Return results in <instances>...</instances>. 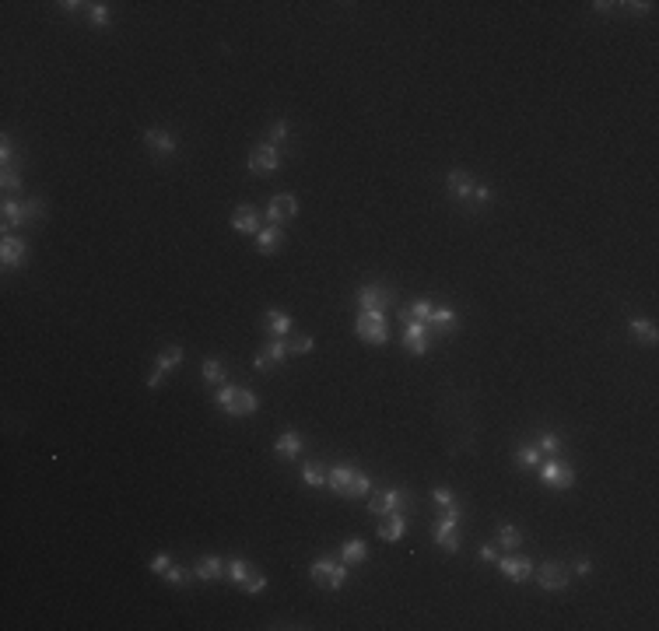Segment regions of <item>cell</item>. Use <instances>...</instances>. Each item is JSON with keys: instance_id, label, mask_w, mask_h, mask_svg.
<instances>
[{"instance_id": "1", "label": "cell", "mask_w": 659, "mask_h": 631, "mask_svg": "<svg viewBox=\"0 0 659 631\" xmlns=\"http://www.w3.org/2000/svg\"><path fill=\"white\" fill-rule=\"evenodd\" d=\"M326 488L344 498H362L372 491V480H369V473H362L355 466H333V470H326Z\"/></svg>"}, {"instance_id": "2", "label": "cell", "mask_w": 659, "mask_h": 631, "mask_svg": "<svg viewBox=\"0 0 659 631\" xmlns=\"http://www.w3.org/2000/svg\"><path fill=\"white\" fill-rule=\"evenodd\" d=\"M214 403H218L225 414H232V418H246V414H256V411H260L256 393L246 389V386H221L218 396H214Z\"/></svg>"}, {"instance_id": "3", "label": "cell", "mask_w": 659, "mask_h": 631, "mask_svg": "<svg viewBox=\"0 0 659 631\" xmlns=\"http://www.w3.org/2000/svg\"><path fill=\"white\" fill-rule=\"evenodd\" d=\"M348 568H351V565H344V561H337V558L323 554V558H316V561H312L309 575H312V582H316V586H323V589H340V586L348 582Z\"/></svg>"}, {"instance_id": "4", "label": "cell", "mask_w": 659, "mask_h": 631, "mask_svg": "<svg viewBox=\"0 0 659 631\" xmlns=\"http://www.w3.org/2000/svg\"><path fill=\"white\" fill-rule=\"evenodd\" d=\"M355 334H358L365 344H386V341H389L386 312H362V316L355 319Z\"/></svg>"}, {"instance_id": "5", "label": "cell", "mask_w": 659, "mask_h": 631, "mask_svg": "<svg viewBox=\"0 0 659 631\" xmlns=\"http://www.w3.org/2000/svg\"><path fill=\"white\" fill-rule=\"evenodd\" d=\"M540 484H547V488H554V491H568V488L575 484V466L565 463V459H558V456H551V459L540 466Z\"/></svg>"}, {"instance_id": "6", "label": "cell", "mask_w": 659, "mask_h": 631, "mask_svg": "<svg viewBox=\"0 0 659 631\" xmlns=\"http://www.w3.org/2000/svg\"><path fill=\"white\" fill-rule=\"evenodd\" d=\"M396 302V291L386 284H362L358 288V309L362 312H386V305Z\"/></svg>"}, {"instance_id": "7", "label": "cell", "mask_w": 659, "mask_h": 631, "mask_svg": "<svg viewBox=\"0 0 659 631\" xmlns=\"http://www.w3.org/2000/svg\"><path fill=\"white\" fill-rule=\"evenodd\" d=\"M456 526H460V509H446V516H442V519L435 523V530H432L435 543H439L442 550H449V554L460 550V533H456Z\"/></svg>"}, {"instance_id": "8", "label": "cell", "mask_w": 659, "mask_h": 631, "mask_svg": "<svg viewBox=\"0 0 659 631\" xmlns=\"http://www.w3.org/2000/svg\"><path fill=\"white\" fill-rule=\"evenodd\" d=\"M281 169V148H274L271 141L256 144L253 155H249V172L253 176H267V172H278Z\"/></svg>"}, {"instance_id": "9", "label": "cell", "mask_w": 659, "mask_h": 631, "mask_svg": "<svg viewBox=\"0 0 659 631\" xmlns=\"http://www.w3.org/2000/svg\"><path fill=\"white\" fill-rule=\"evenodd\" d=\"M407 498H410V495H407L403 488H386V491H376V495L369 498V512L382 519V516H389V512H400V509L407 505Z\"/></svg>"}, {"instance_id": "10", "label": "cell", "mask_w": 659, "mask_h": 631, "mask_svg": "<svg viewBox=\"0 0 659 631\" xmlns=\"http://www.w3.org/2000/svg\"><path fill=\"white\" fill-rule=\"evenodd\" d=\"M186 358V351H183V344H169L158 358H155V372L148 375V389H158L162 382H165V375L179 365V361Z\"/></svg>"}, {"instance_id": "11", "label": "cell", "mask_w": 659, "mask_h": 631, "mask_svg": "<svg viewBox=\"0 0 659 631\" xmlns=\"http://www.w3.org/2000/svg\"><path fill=\"white\" fill-rule=\"evenodd\" d=\"M428 323H407V330H403V351L407 355H414V358H421V355H428Z\"/></svg>"}, {"instance_id": "12", "label": "cell", "mask_w": 659, "mask_h": 631, "mask_svg": "<svg viewBox=\"0 0 659 631\" xmlns=\"http://www.w3.org/2000/svg\"><path fill=\"white\" fill-rule=\"evenodd\" d=\"M533 561L530 558H519V554H509V558H498V572L505 575V579H512V582H526L530 575H533Z\"/></svg>"}, {"instance_id": "13", "label": "cell", "mask_w": 659, "mask_h": 631, "mask_svg": "<svg viewBox=\"0 0 659 631\" xmlns=\"http://www.w3.org/2000/svg\"><path fill=\"white\" fill-rule=\"evenodd\" d=\"M537 572V582H540V589H565L568 586V572L565 565H558V561H544L540 568H533Z\"/></svg>"}, {"instance_id": "14", "label": "cell", "mask_w": 659, "mask_h": 631, "mask_svg": "<svg viewBox=\"0 0 659 631\" xmlns=\"http://www.w3.org/2000/svg\"><path fill=\"white\" fill-rule=\"evenodd\" d=\"M284 358H287V344H284L281 337H274V341L253 358V365H256L260 372H271V368H281Z\"/></svg>"}, {"instance_id": "15", "label": "cell", "mask_w": 659, "mask_h": 631, "mask_svg": "<svg viewBox=\"0 0 659 631\" xmlns=\"http://www.w3.org/2000/svg\"><path fill=\"white\" fill-rule=\"evenodd\" d=\"M144 144H148L155 155H162V158L176 155V137H172L169 130H162V126H148V130H144Z\"/></svg>"}, {"instance_id": "16", "label": "cell", "mask_w": 659, "mask_h": 631, "mask_svg": "<svg viewBox=\"0 0 659 631\" xmlns=\"http://www.w3.org/2000/svg\"><path fill=\"white\" fill-rule=\"evenodd\" d=\"M25 256H28L25 239L4 235V242H0V260H4V267H25Z\"/></svg>"}, {"instance_id": "17", "label": "cell", "mask_w": 659, "mask_h": 631, "mask_svg": "<svg viewBox=\"0 0 659 631\" xmlns=\"http://www.w3.org/2000/svg\"><path fill=\"white\" fill-rule=\"evenodd\" d=\"M267 214H271V225L291 221V218L298 214V200H295L291 193H278V196H271V207H267Z\"/></svg>"}, {"instance_id": "18", "label": "cell", "mask_w": 659, "mask_h": 631, "mask_svg": "<svg viewBox=\"0 0 659 631\" xmlns=\"http://www.w3.org/2000/svg\"><path fill=\"white\" fill-rule=\"evenodd\" d=\"M232 228L242 232V235H253V239H256V232H260V214H256L249 204H239L235 214H232Z\"/></svg>"}, {"instance_id": "19", "label": "cell", "mask_w": 659, "mask_h": 631, "mask_svg": "<svg viewBox=\"0 0 659 631\" xmlns=\"http://www.w3.org/2000/svg\"><path fill=\"white\" fill-rule=\"evenodd\" d=\"M403 533H407V519H403V512H389V516L379 519V537H382L386 543L403 541Z\"/></svg>"}, {"instance_id": "20", "label": "cell", "mask_w": 659, "mask_h": 631, "mask_svg": "<svg viewBox=\"0 0 659 631\" xmlns=\"http://www.w3.org/2000/svg\"><path fill=\"white\" fill-rule=\"evenodd\" d=\"M446 182H449V193L456 196V200H470L473 196V176L467 172V169H453L449 176H446Z\"/></svg>"}, {"instance_id": "21", "label": "cell", "mask_w": 659, "mask_h": 631, "mask_svg": "<svg viewBox=\"0 0 659 631\" xmlns=\"http://www.w3.org/2000/svg\"><path fill=\"white\" fill-rule=\"evenodd\" d=\"M193 575H196V579H203V582H214V579H221V575H225V561H221L218 554H203V558L193 565Z\"/></svg>"}, {"instance_id": "22", "label": "cell", "mask_w": 659, "mask_h": 631, "mask_svg": "<svg viewBox=\"0 0 659 631\" xmlns=\"http://www.w3.org/2000/svg\"><path fill=\"white\" fill-rule=\"evenodd\" d=\"M274 456H281V459H295V456H302V435L298 432H281L278 435V442H274Z\"/></svg>"}, {"instance_id": "23", "label": "cell", "mask_w": 659, "mask_h": 631, "mask_svg": "<svg viewBox=\"0 0 659 631\" xmlns=\"http://www.w3.org/2000/svg\"><path fill=\"white\" fill-rule=\"evenodd\" d=\"M281 242H284V232L278 228V225H271V228H260V232H256V249H260V253H267V256H271V253H278V249H281Z\"/></svg>"}, {"instance_id": "24", "label": "cell", "mask_w": 659, "mask_h": 631, "mask_svg": "<svg viewBox=\"0 0 659 631\" xmlns=\"http://www.w3.org/2000/svg\"><path fill=\"white\" fill-rule=\"evenodd\" d=\"M432 309H435V305H432L428 298H417V302H410V305L400 309V319H403V323H428Z\"/></svg>"}, {"instance_id": "25", "label": "cell", "mask_w": 659, "mask_h": 631, "mask_svg": "<svg viewBox=\"0 0 659 631\" xmlns=\"http://www.w3.org/2000/svg\"><path fill=\"white\" fill-rule=\"evenodd\" d=\"M21 225H28V221H25L21 200H4V232H14V228H21Z\"/></svg>"}, {"instance_id": "26", "label": "cell", "mask_w": 659, "mask_h": 631, "mask_svg": "<svg viewBox=\"0 0 659 631\" xmlns=\"http://www.w3.org/2000/svg\"><path fill=\"white\" fill-rule=\"evenodd\" d=\"M225 575H228L232 582L246 586V579L253 575V565H249L246 558H228V561H225Z\"/></svg>"}, {"instance_id": "27", "label": "cell", "mask_w": 659, "mask_h": 631, "mask_svg": "<svg viewBox=\"0 0 659 631\" xmlns=\"http://www.w3.org/2000/svg\"><path fill=\"white\" fill-rule=\"evenodd\" d=\"M365 558H369L365 541H344L340 543V561H344V565H362Z\"/></svg>"}, {"instance_id": "28", "label": "cell", "mask_w": 659, "mask_h": 631, "mask_svg": "<svg viewBox=\"0 0 659 631\" xmlns=\"http://www.w3.org/2000/svg\"><path fill=\"white\" fill-rule=\"evenodd\" d=\"M263 326H267V334L284 337V334L291 330V316H287L284 309H271V312H267V319H263Z\"/></svg>"}, {"instance_id": "29", "label": "cell", "mask_w": 659, "mask_h": 631, "mask_svg": "<svg viewBox=\"0 0 659 631\" xmlns=\"http://www.w3.org/2000/svg\"><path fill=\"white\" fill-rule=\"evenodd\" d=\"M628 326H631V334H635L639 341H646V344H656V341H659V330H656V323H653V319H642V316H635V319H631Z\"/></svg>"}, {"instance_id": "30", "label": "cell", "mask_w": 659, "mask_h": 631, "mask_svg": "<svg viewBox=\"0 0 659 631\" xmlns=\"http://www.w3.org/2000/svg\"><path fill=\"white\" fill-rule=\"evenodd\" d=\"M428 323H435L439 330H456V323H460V316L449 309V305H439V309H432V316H428Z\"/></svg>"}, {"instance_id": "31", "label": "cell", "mask_w": 659, "mask_h": 631, "mask_svg": "<svg viewBox=\"0 0 659 631\" xmlns=\"http://www.w3.org/2000/svg\"><path fill=\"white\" fill-rule=\"evenodd\" d=\"M302 484H309V488H326V466H323V463H305V466H302Z\"/></svg>"}, {"instance_id": "32", "label": "cell", "mask_w": 659, "mask_h": 631, "mask_svg": "<svg viewBox=\"0 0 659 631\" xmlns=\"http://www.w3.org/2000/svg\"><path fill=\"white\" fill-rule=\"evenodd\" d=\"M200 372H203V382H210V386H225V365L218 358H207L203 365H200Z\"/></svg>"}, {"instance_id": "33", "label": "cell", "mask_w": 659, "mask_h": 631, "mask_svg": "<svg viewBox=\"0 0 659 631\" xmlns=\"http://www.w3.org/2000/svg\"><path fill=\"white\" fill-rule=\"evenodd\" d=\"M540 456H544V452L537 449V446H519V449H516V466H523V470H526V466H540Z\"/></svg>"}, {"instance_id": "34", "label": "cell", "mask_w": 659, "mask_h": 631, "mask_svg": "<svg viewBox=\"0 0 659 631\" xmlns=\"http://www.w3.org/2000/svg\"><path fill=\"white\" fill-rule=\"evenodd\" d=\"M498 543H501V547H519V543H523V530L512 526V523L498 526Z\"/></svg>"}, {"instance_id": "35", "label": "cell", "mask_w": 659, "mask_h": 631, "mask_svg": "<svg viewBox=\"0 0 659 631\" xmlns=\"http://www.w3.org/2000/svg\"><path fill=\"white\" fill-rule=\"evenodd\" d=\"M21 207H25V221L32 225V221H42L46 218V204L39 200V196H32V200H21Z\"/></svg>"}, {"instance_id": "36", "label": "cell", "mask_w": 659, "mask_h": 631, "mask_svg": "<svg viewBox=\"0 0 659 631\" xmlns=\"http://www.w3.org/2000/svg\"><path fill=\"white\" fill-rule=\"evenodd\" d=\"M537 449L544 452V456H558V452H562V439H558L554 432H544V435L537 439Z\"/></svg>"}, {"instance_id": "37", "label": "cell", "mask_w": 659, "mask_h": 631, "mask_svg": "<svg viewBox=\"0 0 659 631\" xmlns=\"http://www.w3.org/2000/svg\"><path fill=\"white\" fill-rule=\"evenodd\" d=\"M162 579H165L169 586H186V582H189V572L183 568V565H176V561H172V565H169V572H165Z\"/></svg>"}, {"instance_id": "38", "label": "cell", "mask_w": 659, "mask_h": 631, "mask_svg": "<svg viewBox=\"0 0 659 631\" xmlns=\"http://www.w3.org/2000/svg\"><path fill=\"white\" fill-rule=\"evenodd\" d=\"M88 18H92V25H98V28H105L109 25V4H88Z\"/></svg>"}, {"instance_id": "39", "label": "cell", "mask_w": 659, "mask_h": 631, "mask_svg": "<svg viewBox=\"0 0 659 631\" xmlns=\"http://www.w3.org/2000/svg\"><path fill=\"white\" fill-rule=\"evenodd\" d=\"M316 348V337L312 334H305V337H298V341H291L287 344V355H309Z\"/></svg>"}, {"instance_id": "40", "label": "cell", "mask_w": 659, "mask_h": 631, "mask_svg": "<svg viewBox=\"0 0 659 631\" xmlns=\"http://www.w3.org/2000/svg\"><path fill=\"white\" fill-rule=\"evenodd\" d=\"M267 141H271L274 148H281L284 141H287V119H274V126H271V134H267Z\"/></svg>"}, {"instance_id": "41", "label": "cell", "mask_w": 659, "mask_h": 631, "mask_svg": "<svg viewBox=\"0 0 659 631\" xmlns=\"http://www.w3.org/2000/svg\"><path fill=\"white\" fill-rule=\"evenodd\" d=\"M432 498H435V505H439V509H460L449 488H435V491H432Z\"/></svg>"}, {"instance_id": "42", "label": "cell", "mask_w": 659, "mask_h": 631, "mask_svg": "<svg viewBox=\"0 0 659 631\" xmlns=\"http://www.w3.org/2000/svg\"><path fill=\"white\" fill-rule=\"evenodd\" d=\"M263 586H267V579H263L260 572H253V575L246 579V596H256V593H263Z\"/></svg>"}, {"instance_id": "43", "label": "cell", "mask_w": 659, "mask_h": 631, "mask_svg": "<svg viewBox=\"0 0 659 631\" xmlns=\"http://www.w3.org/2000/svg\"><path fill=\"white\" fill-rule=\"evenodd\" d=\"M0 186H4V189H18V186H21V172H18V165H14V169H4Z\"/></svg>"}, {"instance_id": "44", "label": "cell", "mask_w": 659, "mask_h": 631, "mask_svg": "<svg viewBox=\"0 0 659 631\" xmlns=\"http://www.w3.org/2000/svg\"><path fill=\"white\" fill-rule=\"evenodd\" d=\"M169 565H172V558H169V554H155V558H151V572H155V575H165V572H169Z\"/></svg>"}, {"instance_id": "45", "label": "cell", "mask_w": 659, "mask_h": 631, "mask_svg": "<svg viewBox=\"0 0 659 631\" xmlns=\"http://www.w3.org/2000/svg\"><path fill=\"white\" fill-rule=\"evenodd\" d=\"M473 200H477V204H487V200H491V189H487V186H473Z\"/></svg>"}, {"instance_id": "46", "label": "cell", "mask_w": 659, "mask_h": 631, "mask_svg": "<svg viewBox=\"0 0 659 631\" xmlns=\"http://www.w3.org/2000/svg\"><path fill=\"white\" fill-rule=\"evenodd\" d=\"M575 572H578V575H589V572H593V561H589V558H578V561H575Z\"/></svg>"}, {"instance_id": "47", "label": "cell", "mask_w": 659, "mask_h": 631, "mask_svg": "<svg viewBox=\"0 0 659 631\" xmlns=\"http://www.w3.org/2000/svg\"><path fill=\"white\" fill-rule=\"evenodd\" d=\"M480 558H484V561H498V550H494L491 543H484V547H480Z\"/></svg>"}]
</instances>
